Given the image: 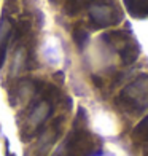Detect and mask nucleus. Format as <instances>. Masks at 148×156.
<instances>
[{
	"instance_id": "obj_1",
	"label": "nucleus",
	"mask_w": 148,
	"mask_h": 156,
	"mask_svg": "<svg viewBox=\"0 0 148 156\" xmlns=\"http://www.w3.org/2000/svg\"><path fill=\"white\" fill-rule=\"evenodd\" d=\"M136 136L148 142V118H145L142 123L136 127Z\"/></svg>"
}]
</instances>
